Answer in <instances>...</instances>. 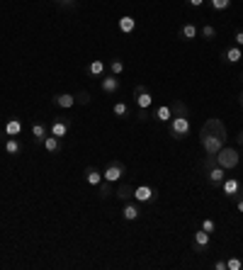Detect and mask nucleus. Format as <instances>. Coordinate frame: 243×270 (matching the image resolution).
<instances>
[{
    "mask_svg": "<svg viewBox=\"0 0 243 270\" xmlns=\"http://www.w3.org/2000/svg\"><path fill=\"white\" fill-rule=\"evenodd\" d=\"M226 139H228L226 124L219 117H209L199 129V146H202V151L207 156H216L219 149L226 146Z\"/></svg>",
    "mask_w": 243,
    "mask_h": 270,
    "instance_id": "f257e3e1",
    "label": "nucleus"
},
{
    "mask_svg": "<svg viewBox=\"0 0 243 270\" xmlns=\"http://www.w3.org/2000/svg\"><path fill=\"white\" fill-rule=\"evenodd\" d=\"M199 229H204L207 234H216V222H214L211 217H207V219H202V224H199Z\"/></svg>",
    "mask_w": 243,
    "mask_h": 270,
    "instance_id": "7c9ffc66",
    "label": "nucleus"
},
{
    "mask_svg": "<svg viewBox=\"0 0 243 270\" xmlns=\"http://www.w3.org/2000/svg\"><path fill=\"white\" fill-rule=\"evenodd\" d=\"M156 197H158V192H156V188H151V185H139V188H134V200H136L139 205H153Z\"/></svg>",
    "mask_w": 243,
    "mask_h": 270,
    "instance_id": "6e6552de",
    "label": "nucleus"
},
{
    "mask_svg": "<svg viewBox=\"0 0 243 270\" xmlns=\"http://www.w3.org/2000/svg\"><path fill=\"white\" fill-rule=\"evenodd\" d=\"M241 80H243V73H241Z\"/></svg>",
    "mask_w": 243,
    "mask_h": 270,
    "instance_id": "ea45409f",
    "label": "nucleus"
},
{
    "mask_svg": "<svg viewBox=\"0 0 243 270\" xmlns=\"http://www.w3.org/2000/svg\"><path fill=\"white\" fill-rule=\"evenodd\" d=\"M139 217H141V205L136 200H129V202L122 205V219L124 222H136Z\"/></svg>",
    "mask_w": 243,
    "mask_h": 270,
    "instance_id": "f8f14e48",
    "label": "nucleus"
},
{
    "mask_svg": "<svg viewBox=\"0 0 243 270\" xmlns=\"http://www.w3.org/2000/svg\"><path fill=\"white\" fill-rule=\"evenodd\" d=\"M56 5L66 8V10H73V8H78V0H56Z\"/></svg>",
    "mask_w": 243,
    "mask_h": 270,
    "instance_id": "473e14b6",
    "label": "nucleus"
},
{
    "mask_svg": "<svg viewBox=\"0 0 243 270\" xmlns=\"http://www.w3.org/2000/svg\"><path fill=\"white\" fill-rule=\"evenodd\" d=\"M117 27H119V32L122 34H134L136 32V20L131 15H122L119 17V22H117Z\"/></svg>",
    "mask_w": 243,
    "mask_h": 270,
    "instance_id": "4be33fe9",
    "label": "nucleus"
},
{
    "mask_svg": "<svg viewBox=\"0 0 243 270\" xmlns=\"http://www.w3.org/2000/svg\"><path fill=\"white\" fill-rule=\"evenodd\" d=\"M30 131H32V142L37 144V146H42V144H44V139L49 137V124H47V122H34Z\"/></svg>",
    "mask_w": 243,
    "mask_h": 270,
    "instance_id": "dca6fc26",
    "label": "nucleus"
},
{
    "mask_svg": "<svg viewBox=\"0 0 243 270\" xmlns=\"http://www.w3.org/2000/svg\"><path fill=\"white\" fill-rule=\"evenodd\" d=\"M233 205H236V212H238V214H243V195H238V197L233 200Z\"/></svg>",
    "mask_w": 243,
    "mask_h": 270,
    "instance_id": "f704fd0d",
    "label": "nucleus"
},
{
    "mask_svg": "<svg viewBox=\"0 0 243 270\" xmlns=\"http://www.w3.org/2000/svg\"><path fill=\"white\" fill-rule=\"evenodd\" d=\"M85 73L93 76V78H102V76L107 73V64H105L102 59H93L90 64L85 66Z\"/></svg>",
    "mask_w": 243,
    "mask_h": 270,
    "instance_id": "f3484780",
    "label": "nucleus"
},
{
    "mask_svg": "<svg viewBox=\"0 0 243 270\" xmlns=\"http://www.w3.org/2000/svg\"><path fill=\"white\" fill-rule=\"evenodd\" d=\"M44 151L47 154H59L61 149H64V139H59V137H54V134H49L47 139H44Z\"/></svg>",
    "mask_w": 243,
    "mask_h": 270,
    "instance_id": "aec40b11",
    "label": "nucleus"
},
{
    "mask_svg": "<svg viewBox=\"0 0 243 270\" xmlns=\"http://www.w3.org/2000/svg\"><path fill=\"white\" fill-rule=\"evenodd\" d=\"M238 146H243V131L238 134Z\"/></svg>",
    "mask_w": 243,
    "mask_h": 270,
    "instance_id": "58836bf2",
    "label": "nucleus"
},
{
    "mask_svg": "<svg viewBox=\"0 0 243 270\" xmlns=\"http://www.w3.org/2000/svg\"><path fill=\"white\" fill-rule=\"evenodd\" d=\"M51 102L59 110H71V107H76V95H71V93H56V95L51 97Z\"/></svg>",
    "mask_w": 243,
    "mask_h": 270,
    "instance_id": "4468645a",
    "label": "nucleus"
},
{
    "mask_svg": "<svg viewBox=\"0 0 243 270\" xmlns=\"http://www.w3.org/2000/svg\"><path fill=\"white\" fill-rule=\"evenodd\" d=\"M124 175H127V166L117 159L110 161V163L105 166V171H102V178H105L107 183H117V180H122Z\"/></svg>",
    "mask_w": 243,
    "mask_h": 270,
    "instance_id": "423d86ee",
    "label": "nucleus"
},
{
    "mask_svg": "<svg viewBox=\"0 0 243 270\" xmlns=\"http://www.w3.org/2000/svg\"><path fill=\"white\" fill-rule=\"evenodd\" d=\"M178 37L182 39V42H192V39H197L199 37V25L197 22H182L180 25V30H178Z\"/></svg>",
    "mask_w": 243,
    "mask_h": 270,
    "instance_id": "ddd939ff",
    "label": "nucleus"
},
{
    "mask_svg": "<svg viewBox=\"0 0 243 270\" xmlns=\"http://www.w3.org/2000/svg\"><path fill=\"white\" fill-rule=\"evenodd\" d=\"M173 105V117H170V122L165 124V131H168V137L170 139H187L190 137V131H192V119H190V110H187V105L182 102V100H173L170 102Z\"/></svg>",
    "mask_w": 243,
    "mask_h": 270,
    "instance_id": "f03ea898",
    "label": "nucleus"
},
{
    "mask_svg": "<svg viewBox=\"0 0 243 270\" xmlns=\"http://www.w3.org/2000/svg\"><path fill=\"white\" fill-rule=\"evenodd\" d=\"M83 175H85V183L90 185V188H97L105 178H102V171H97L95 166H88L85 171H83Z\"/></svg>",
    "mask_w": 243,
    "mask_h": 270,
    "instance_id": "a211bd4d",
    "label": "nucleus"
},
{
    "mask_svg": "<svg viewBox=\"0 0 243 270\" xmlns=\"http://www.w3.org/2000/svg\"><path fill=\"white\" fill-rule=\"evenodd\" d=\"M68 129H71V117H56V119L49 124V134L64 139L66 134H68Z\"/></svg>",
    "mask_w": 243,
    "mask_h": 270,
    "instance_id": "9b49d317",
    "label": "nucleus"
},
{
    "mask_svg": "<svg viewBox=\"0 0 243 270\" xmlns=\"http://www.w3.org/2000/svg\"><path fill=\"white\" fill-rule=\"evenodd\" d=\"M207 3H209V8L214 13H224L231 8V0H207Z\"/></svg>",
    "mask_w": 243,
    "mask_h": 270,
    "instance_id": "c85d7f7f",
    "label": "nucleus"
},
{
    "mask_svg": "<svg viewBox=\"0 0 243 270\" xmlns=\"http://www.w3.org/2000/svg\"><path fill=\"white\" fill-rule=\"evenodd\" d=\"M119 88H122V83H119V76L105 73V76L100 78V90H102L105 95H117V93H119Z\"/></svg>",
    "mask_w": 243,
    "mask_h": 270,
    "instance_id": "1a4fd4ad",
    "label": "nucleus"
},
{
    "mask_svg": "<svg viewBox=\"0 0 243 270\" xmlns=\"http://www.w3.org/2000/svg\"><path fill=\"white\" fill-rule=\"evenodd\" d=\"M238 107H241V110H243V90H241V93H238Z\"/></svg>",
    "mask_w": 243,
    "mask_h": 270,
    "instance_id": "4c0bfd02",
    "label": "nucleus"
},
{
    "mask_svg": "<svg viewBox=\"0 0 243 270\" xmlns=\"http://www.w3.org/2000/svg\"><path fill=\"white\" fill-rule=\"evenodd\" d=\"M204 3H207V0H187V5H190V8H194V10H197V8H202Z\"/></svg>",
    "mask_w": 243,
    "mask_h": 270,
    "instance_id": "c9c22d12",
    "label": "nucleus"
},
{
    "mask_svg": "<svg viewBox=\"0 0 243 270\" xmlns=\"http://www.w3.org/2000/svg\"><path fill=\"white\" fill-rule=\"evenodd\" d=\"M214 268L216 270H226V258H219V260L214 263Z\"/></svg>",
    "mask_w": 243,
    "mask_h": 270,
    "instance_id": "e433bc0d",
    "label": "nucleus"
},
{
    "mask_svg": "<svg viewBox=\"0 0 243 270\" xmlns=\"http://www.w3.org/2000/svg\"><path fill=\"white\" fill-rule=\"evenodd\" d=\"M199 171L207 175V183H209L211 188H221V183H224V178L228 175V171H224L219 163H199Z\"/></svg>",
    "mask_w": 243,
    "mask_h": 270,
    "instance_id": "39448f33",
    "label": "nucleus"
},
{
    "mask_svg": "<svg viewBox=\"0 0 243 270\" xmlns=\"http://www.w3.org/2000/svg\"><path fill=\"white\" fill-rule=\"evenodd\" d=\"M107 73H112V76H122V73H124V61H122V59H112V61L107 64Z\"/></svg>",
    "mask_w": 243,
    "mask_h": 270,
    "instance_id": "bb28decb",
    "label": "nucleus"
},
{
    "mask_svg": "<svg viewBox=\"0 0 243 270\" xmlns=\"http://www.w3.org/2000/svg\"><path fill=\"white\" fill-rule=\"evenodd\" d=\"M241 59H243V49L236 47V44H233V47H228L226 51H224V61H226V64H238Z\"/></svg>",
    "mask_w": 243,
    "mask_h": 270,
    "instance_id": "b1692460",
    "label": "nucleus"
},
{
    "mask_svg": "<svg viewBox=\"0 0 243 270\" xmlns=\"http://www.w3.org/2000/svg\"><path fill=\"white\" fill-rule=\"evenodd\" d=\"M114 195H117V200H119V202L124 205V202L134 200V188H131L129 183H122V185L117 188V192H114Z\"/></svg>",
    "mask_w": 243,
    "mask_h": 270,
    "instance_id": "5701e85b",
    "label": "nucleus"
},
{
    "mask_svg": "<svg viewBox=\"0 0 243 270\" xmlns=\"http://www.w3.org/2000/svg\"><path fill=\"white\" fill-rule=\"evenodd\" d=\"M22 119L20 117H10V119H5V124L0 129V134H5V137H20V131H22Z\"/></svg>",
    "mask_w": 243,
    "mask_h": 270,
    "instance_id": "2eb2a0df",
    "label": "nucleus"
},
{
    "mask_svg": "<svg viewBox=\"0 0 243 270\" xmlns=\"http://www.w3.org/2000/svg\"><path fill=\"white\" fill-rule=\"evenodd\" d=\"M170 117H173V105H158L156 112H153V119L161 122V124H168Z\"/></svg>",
    "mask_w": 243,
    "mask_h": 270,
    "instance_id": "6ab92c4d",
    "label": "nucleus"
},
{
    "mask_svg": "<svg viewBox=\"0 0 243 270\" xmlns=\"http://www.w3.org/2000/svg\"><path fill=\"white\" fill-rule=\"evenodd\" d=\"M219 37V30L214 27V25H202L199 27V39H204V42H214Z\"/></svg>",
    "mask_w": 243,
    "mask_h": 270,
    "instance_id": "a878e982",
    "label": "nucleus"
},
{
    "mask_svg": "<svg viewBox=\"0 0 243 270\" xmlns=\"http://www.w3.org/2000/svg\"><path fill=\"white\" fill-rule=\"evenodd\" d=\"M54 3H56V0H54Z\"/></svg>",
    "mask_w": 243,
    "mask_h": 270,
    "instance_id": "a19ab883",
    "label": "nucleus"
},
{
    "mask_svg": "<svg viewBox=\"0 0 243 270\" xmlns=\"http://www.w3.org/2000/svg\"><path fill=\"white\" fill-rule=\"evenodd\" d=\"M112 185H114V183H107V180H102V183L97 185V197H100V200H107V197L112 195Z\"/></svg>",
    "mask_w": 243,
    "mask_h": 270,
    "instance_id": "cd10ccee",
    "label": "nucleus"
},
{
    "mask_svg": "<svg viewBox=\"0 0 243 270\" xmlns=\"http://www.w3.org/2000/svg\"><path fill=\"white\" fill-rule=\"evenodd\" d=\"M3 149H5L8 156H20V154H22V144H20L17 137H8V139L3 142Z\"/></svg>",
    "mask_w": 243,
    "mask_h": 270,
    "instance_id": "412c9836",
    "label": "nucleus"
},
{
    "mask_svg": "<svg viewBox=\"0 0 243 270\" xmlns=\"http://www.w3.org/2000/svg\"><path fill=\"white\" fill-rule=\"evenodd\" d=\"M112 114H114V117H119V119H129V117H131V107L124 102V100H119V102H114V105H112Z\"/></svg>",
    "mask_w": 243,
    "mask_h": 270,
    "instance_id": "393cba45",
    "label": "nucleus"
},
{
    "mask_svg": "<svg viewBox=\"0 0 243 270\" xmlns=\"http://www.w3.org/2000/svg\"><path fill=\"white\" fill-rule=\"evenodd\" d=\"M219 190H221V195H226L228 200H236L238 195H243V183L236 178V175H226Z\"/></svg>",
    "mask_w": 243,
    "mask_h": 270,
    "instance_id": "0eeeda50",
    "label": "nucleus"
},
{
    "mask_svg": "<svg viewBox=\"0 0 243 270\" xmlns=\"http://www.w3.org/2000/svg\"><path fill=\"white\" fill-rule=\"evenodd\" d=\"M211 246V234H207L204 229H197L192 236V251L194 253H204Z\"/></svg>",
    "mask_w": 243,
    "mask_h": 270,
    "instance_id": "9d476101",
    "label": "nucleus"
},
{
    "mask_svg": "<svg viewBox=\"0 0 243 270\" xmlns=\"http://www.w3.org/2000/svg\"><path fill=\"white\" fill-rule=\"evenodd\" d=\"M134 102H136V119L139 122H146V119H151V105H153V95H151V90L146 88L144 83H139V85H134Z\"/></svg>",
    "mask_w": 243,
    "mask_h": 270,
    "instance_id": "7ed1b4c3",
    "label": "nucleus"
},
{
    "mask_svg": "<svg viewBox=\"0 0 243 270\" xmlns=\"http://www.w3.org/2000/svg\"><path fill=\"white\" fill-rule=\"evenodd\" d=\"M243 268V260L238 255H228L226 258V270H241Z\"/></svg>",
    "mask_w": 243,
    "mask_h": 270,
    "instance_id": "c756f323",
    "label": "nucleus"
},
{
    "mask_svg": "<svg viewBox=\"0 0 243 270\" xmlns=\"http://www.w3.org/2000/svg\"><path fill=\"white\" fill-rule=\"evenodd\" d=\"M214 159H216V163H219L224 171H233V168H238V163H241V154H238V149H233V146H221L219 154H216Z\"/></svg>",
    "mask_w": 243,
    "mask_h": 270,
    "instance_id": "20e7f679",
    "label": "nucleus"
},
{
    "mask_svg": "<svg viewBox=\"0 0 243 270\" xmlns=\"http://www.w3.org/2000/svg\"><path fill=\"white\" fill-rule=\"evenodd\" d=\"M90 100H93V97H90L88 90H78V93H76V105H90Z\"/></svg>",
    "mask_w": 243,
    "mask_h": 270,
    "instance_id": "2f4dec72",
    "label": "nucleus"
},
{
    "mask_svg": "<svg viewBox=\"0 0 243 270\" xmlns=\"http://www.w3.org/2000/svg\"><path fill=\"white\" fill-rule=\"evenodd\" d=\"M233 44L243 49V30H236V34H233Z\"/></svg>",
    "mask_w": 243,
    "mask_h": 270,
    "instance_id": "72a5a7b5",
    "label": "nucleus"
}]
</instances>
